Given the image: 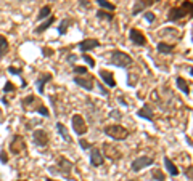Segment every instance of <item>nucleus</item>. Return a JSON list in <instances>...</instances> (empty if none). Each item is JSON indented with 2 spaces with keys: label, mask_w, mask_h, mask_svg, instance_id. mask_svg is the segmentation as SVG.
Wrapping results in <instances>:
<instances>
[{
  "label": "nucleus",
  "mask_w": 193,
  "mask_h": 181,
  "mask_svg": "<svg viewBox=\"0 0 193 181\" xmlns=\"http://www.w3.org/2000/svg\"><path fill=\"white\" fill-rule=\"evenodd\" d=\"M0 156H2V157H0V160H2V164H5V162H7V159H5V154H3V152H2V154H0Z\"/></svg>",
  "instance_id": "41"
},
{
  "label": "nucleus",
  "mask_w": 193,
  "mask_h": 181,
  "mask_svg": "<svg viewBox=\"0 0 193 181\" xmlns=\"http://www.w3.org/2000/svg\"><path fill=\"white\" fill-rule=\"evenodd\" d=\"M71 125H73V130L76 135H85V132H87V124H85L84 117L79 116V114H76V116H73V119H71Z\"/></svg>",
  "instance_id": "4"
},
{
  "label": "nucleus",
  "mask_w": 193,
  "mask_h": 181,
  "mask_svg": "<svg viewBox=\"0 0 193 181\" xmlns=\"http://www.w3.org/2000/svg\"><path fill=\"white\" fill-rule=\"evenodd\" d=\"M98 45H100V42L95 40V39H85V40H82V42H81L77 47H79V50H81V52L85 55L87 52H90V50L97 48Z\"/></svg>",
  "instance_id": "10"
},
{
  "label": "nucleus",
  "mask_w": 193,
  "mask_h": 181,
  "mask_svg": "<svg viewBox=\"0 0 193 181\" xmlns=\"http://www.w3.org/2000/svg\"><path fill=\"white\" fill-rule=\"evenodd\" d=\"M74 84L82 87L84 90H87V92H92L93 87H95V84H93V76H89V74H85V76H74Z\"/></svg>",
  "instance_id": "5"
},
{
  "label": "nucleus",
  "mask_w": 193,
  "mask_h": 181,
  "mask_svg": "<svg viewBox=\"0 0 193 181\" xmlns=\"http://www.w3.org/2000/svg\"><path fill=\"white\" fill-rule=\"evenodd\" d=\"M185 175H188V180H192V167H188V172H185Z\"/></svg>",
  "instance_id": "38"
},
{
  "label": "nucleus",
  "mask_w": 193,
  "mask_h": 181,
  "mask_svg": "<svg viewBox=\"0 0 193 181\" xmlns=\"http://www.w3.org/2000/svg\"><path fill=\"white\" fill-rule=\"evenodd\" d=\"M155 0H137L135 2V7H134V10H132V15L135 16V15H139L142 13V11H145L148 8V7H151V5H155Z\"/></svg>",
  "instance_id": "11"
},
{
  "label": "nucleus",
  "mask_w": 193,
  "mask_h": 181,
  "mask_svg": "<svg viewBox=\"0 0 193 181\" xmlns=\"http://www.w3.org/2000/svg\"><path fill=\"white\" fill-rule=\"evenodd\" d=\"M97 3L101 7V8H105V10H108V11H114V10H116V7H114L113 3H109L108 0H97Z\"/></svg>",
  "instance_id": "25"
},
{
  "label": "nucleus",
  "mask_w": 193,
  "mask_h": 181,
  "mask_svg": "<svg viewBox=\"0 0 193 181\" xmlns=\"http://www.w3.org/2000/svg\"><path fill=\"white\" fill-rule=\"evenodd\" d=\"M53 23H55V18L52 16V15H50V16H48V19H47L45 23H42V24L39 26L37 29H35V32H37V34H42V32H44V31H47V29H48V27L53 24Z\"/></svg>",
  "instance_id": "19"
},
{
  "label": "nucleus",
  "mask_w": 193,
  "mask_h": 181,
  "mask_svg": "<svg viewBox=\"0 0 193 181\" xmlns=\"http://www.w3.org/2000/svg\"><path fill=\"white\" fill-rule=\"evenodd\" d=\"M82 58H84L85 63H87V66H90V68H93V66H95V61H93L89 55H82Z\"/></svg>",
  "instance_id": "31"
},
{
  "label": "nucleus",
  "mask_w": 193,
  "mask_h": 181,
  "mask_svg": "<svg viewBox=\"0 0 193 181\" xmlns=\"http://www.w3.org/2000/svg\"><path fill=\"white\" fill-rule=\"evenodd\" d=\"M175 85L179 87V90H180V92H183L185 95H188V93H190V88H188L187 82H185L182 77H177V79H175Z\"/></svg>",
  "instance_id": "20"
},
{
  "label": "nucleus",
  "mask_w": 193,
  "mask_h": 181,
  "mask_svg": "<svg viewBox=\"0 0 193 181\" xmlns=\"http://www.w3.org/2000/svg\"><path fill=\"white\" fill-rule=\"evenodd\" d=\"M153 164H155V159H153V157L140 156V157H137V159L132 162L131 168H132V172H140V170H143V168H147L148 165H153Z\"/></svg>",
  "instance_id": "6"
},
{
  "label": "nucleus",
  "mask_w": 193,
  "mask_h": 181,
  "mask_svg": "<svg viewBox=\"0 0 193 181\" xmlns=\"http://www.w3.org/2000/svg\"><path fill=\"white\" fill-rule=\"evenodd\" d=\"M137 116L142 117V119H147L150 122H153V111H151V108H150L148 104H143L142 106V109H139L137 111Z\"/></svg>",
  "instance_id": "14"
},
{
  "label": "nucleus",
  "mask_w": 193,
  "mask_h": 181,
  "mask_svg": "<svg viewBox=\"0 0 193 181\" xmlns=\"http://www.w3.org/2000/svg\"><path fill=\"white\" fill-rule=\"evenodd\" d=\"M45 181H55V180H52V178H45Z\"/></svg>",
  "instance_id": "42"
},
{
  "label": "nucleus",
  "mask_w": 193,
  "mask_h": 181,
  "mask_svg": "<svg viewBox=\"0 0 193 181\" xmlns=\"http://www.w3.org/2000/svg\"><path fill=\"white\" fill-rule=\"evenodd\" d=\"M79 143H81V148L84 149V151H85V149H90V146H92V144H89L87 141H84V140H81Z\"/></svg>",
  "instance_id": "35"
},
{
  "label": "nucleus",
  "mask_w": 193,
  "mask_h": 181,
  "mask_svg": "<svg viewBox=\"0 0 193 181\" xmlns=\"http://www.w3.org/2000/svg\"><path fill=\"white\" fill-rule=\"evenodd\" d=\"M192 11V2H183L182 7H174V8L169 10V16L167 21H179V19L185 18L187 15H190Z\"/></svg>",
  "instance_id": "2"
},
{
  "label": "nucleus",
  "mask_w": 193,
  "mask_h": 181,
  "mask_svg": "<svg viewBox=\"0 0 193 181\" xmlns=\"http://www.w3.org/2000/svg\"><path fill=\"white\" fill-rule=\"evenodd\" d=\"M131 181H135V180H131Z\"/></svg>",
  "instance_id": "44"
},
{
  "label": "nucleus",
  "mask_w": 193,
  "mask_h": 181,
  "mask_svg": "<svg viewBox=\"0 0 193 181\" xmlns=\"http://www.w3.org/2000/svg\"><path fill=\"white\" fill-rule=\"evenodd\" d=\"M97 18L98 19H106V21H113V15L109 11H103V10H98L97 11Z\"/></svg>",
  "instance_id": "24"
},
{
  "label": "nucleus",
  "mask_w": 193,
  "mask_h": 181,
  "mask_svg": "<svg viewBox=\"0 0 193 181\" xmlns=\"http://www.w3.org/2000/svg\"><path fill=\"white\" fill-rule=\"evenodd\" d=\"M109 116H111L113 119H121V112H119V111H116V109L109 112Z\"/></svg>",
  "instance_id": "34"
},
{
  "label": "nucleus",
  "mask_w": 193,
  "mask_h": 181,
  "mask_svg": "<svg viewBox=\"0 0 193 181\" xmlns=\"http://www.w3.org/2000/svg\"><path fill=\"white\" fill-rule=\"evenodd\" d=\"M153 178L156 181H164V175L161 173V170H153Z\"/></svg>",
  "instance_id": "28"
},
{
  "label": "nucleus",
  "mask_w": 193,
  "mask_h": 181,
  "mask_svg": "<svg viewBox=\"0 0 193 181\" xmlns=\"http://www.w3.org/2000/svg\"><path fill=\"white\" fill-rule=\"evenodd\" d=\"M164 167H166V170L169 172V175H172V176H177V175H179L177 167L172 164V160L169 159V157H164Z\"/></svg>",
  "instance_id": "17"
},
{
  "label": "nucleus",
  "mask_w": 193,
  "mask_h": 181,
  "mask_svg": "<svg viewBox=\"0 0 193 181\" xmlns=\"http://www.w3.org/2000/svg\"><path fill=\"white\" fill-rule=\"evenodd\" d=\"M156 50H158L161 55H171L172 50H174V45L166 43V42H159L158 45H156Z\"/></svg>",
  "instance_id": "16"
},
{
  "label": "nucleus",
  "mask_w": 193,
  "mask_h": 181,
  "mask_svg": "<svg viewBox=\"0 0 193 181\" xmlns=\"http://www.w3.org/2000/svg\"><path fill=\"white\" fill-rule=\"evenodd\" d=\"M60 165H61V172L65 173V175H68L71 172V168H73V164H71L68 159H65V157H60Z\"/></svg>",
  "instance_id": "21"
},
{
  "label": "nucleus",
  "mask_w": 193,
  "mask_h": 181,
  "mask_svg": "<svg viewBox=\"0 0 193 181\" xmlns=\"http://www.w3.org/2000/svg\"><path fill=\"white\" fill-rule=\"evenodd\" d=\"M57 132H58V135H60L61 138L66 141V143H73V141H71L69 133H68V130H66V127L61 124V122H58V124H57Z\"/></svg>",
  "instance_id": "15"
},
{
  "label": "nucleus",
  "mask_w": 193,
  "mask_h": 181,
  "mask_svg": "<svg viewBox=\"0 0 193 181\" xmlns=\"http://www.w3.org/2000/svg\"><path fill=\"white\" fill-rule=\"evenodd\" d=\"M109 63L116 68H129V66L134 63V60L129 56L127 53L119 52V50H114L111 52V58H109Z\"/></svg>",
  "instance_id": "1"
},
{
  "label": "nucleus",
  "mask_w": 193,
  "mask_h": 181,
  "mask_svg": "<svg viewBox=\"0 0 193 181\" xmlns=\"http://www.w3.org/2000/svg\"><path fill=\"white\" fill-rule=\"evenodd\" d=\"M8 53V40L3 35H0V58H3Z\"/></svg>",
  "instance_id": "22"
},
{
  "label": "nucleus",
  "mask_w": 193,
  "mask_h": 181,
  "mask_svg": "<svg viewBox=\"0 0 193 181\" xmlns=\"http://www.w3.org/2000/svg\"><path fill=\"white\" fill-rule=\"evenodd\" d=\"M71 24V21L68 18H65V19H61V23H60V26H58V34L60 35H65L66 34V31H68V26Z\"/></svg>",
  "instance_id": "23"
},
{
  "label": "nucleus",
  "mask_w": 193,
  "mask_h": 181,
  "mask_svg": "<svg viewBox=\"0 0 193 181\" xmlns=\"http://www.w3.org/2000/svg\"><path fill=\"white\" fill-rule=\"evenodd\" d=\"M105 133L109 136V138L116 140V141H123L129 136V132L125 130L123 125H108V127H105Z\"/></svg>",
  "instance_id": "3"
},
{
  "label": "nucleus",
  "mask_w": 193,
  "mask_h": 181,
  "mask_svg": "<svg viewBox=\"0 0 193 181\" xmlns=\"http://www.w3.org/2000/svg\"><path fill=\"white\" fill-rule=\"evenodd\" d=\"M50 7H44V8H42L40 11H39V15H37V19L39 21H42V19H45V18H48L50 16Z\"/></svg>",
  "instance_id": "26"
},
{
  "label": "nucleus",
  "mask_w": 193,
  "mask_h": 181,
  "mask_svg": "<svg viewBox=\"0 0 193 181\" xmlns=\"http://www.w3.org/2000/svg\"><path fill=\"white\" fill-rule=\"evenodd\" d=\"M98 76H100V79L105 82L106 85L109 87V88H114V87H116V82H114V79H113V74H111V72H108V71L101 69V71H98Z\"/></svg>",
  "instance_id": "13"
},
{
  "label": "nucleus",
  "mask_w": 193,
  "mask_h": 181,
  "mask_svg": "<svg viewBox=\"0 0 193 181\" xmlns=\"http://www.w3.org/2000/svg\"><path fill=\"white\" fill-rule=\"evenodd\" d=\"M23 136H13V140H11V143H10V151L13 152V154H19V151H23L24 149V143H23Z\"/></svg>",
  "instance_id": "12"
},
{
  "label": "nucleus",
  "mask_w": 193,
  "mask_h": 181,
  "mask_svg": "<svg viewBox=\"0 0 193 181\" xmlns=\"http://www.w3.org/2000/svg\"><path fill=\"white\" fill-rule=\"evenodd\" d=\"M34 101H35V98L32 95H29V96H26L24 100H23V104L26 106V104H29V103H34Z\"/></svg>",
  "instance_id": "32"
},
{
  "label": "nucleus",
  "mask_w": 193,
  "mask_h": 181,
  "mask_svg": "<svg viewBox=\"0 0 193 181\" xmlns=\"http://www.w3.org/2000/svg\"><path fill=\"white\" fill-rule=\"evenodd\" d=\"M119 103H121V104H123V106H127V103H125V100H124V98H123V96H121V98H119Z\"/></svg>",
  "instance_id": "40"
},
{
  "label": "nucleus",
  "mask_w": 193,
  "mask_h": 181,
  "mask_svg": "<svg viewBox=\"0 0 193 181\" xmlns=\"http://www.w3.org/2000/svg\"><path fill=\"white\" fill-rule=\"evenodd\" d=\"M11 90H15V87L11 82H7V85H5V92H11Z\"/></svg>",
  "instance_id": "36"
},
{
  "label": "nucleus",
  "mask_w": 193,
  "mask_h": 181,
  "mask_svg": "<svg viewBox=\"0 0 193 181\" xmlns=\"http://www.w3.org/2000/svg\"><path fill=\"white\" fill-rule=\"evenodd\" d=\"M68 61L71 63V61H76V55H69L68 56Z\"/></svg>",
  "instance_id": "39"
},
{
  "label": "nucleus",
  "mask_w": 193,
  "mask_h": 181,
  "mask_svg": "<svg viewBox=\"0 0 193 181\" xmlns=\"http://www.w3.org/2000/svg\"><path fill=\"white\" fill-rule=\"evenodd\" d=\"M81 7H85V8H89V7H90L89 0H81Z\"/></svg>",
  "instance_id": "37"
},
{
  "label": "nucleus",
  "mask_w": 193,
  "mask_h": 181,
  "mask_svg": "<svg viewBox=\"0 0 193 181\" xmlns=\"http://www.w3.org/2000/svg\"><path fill=\"white\" fill-rule=\"evenodd\" d=\"M32 140H34V143L37 144V146H40V148H45L47 143H48V136H47V133L44 132V130H40V128L32 132Z\"/></svg>",
  "instance_id": "9"
},
{
  "label": "nucleus",
  "mask_w": 193,
  "mask_h": 181,
  "mask_svg": "<svg viewBox=\"0 0 193 181\" xmlns=\"http://www.w3.org/2000/svg\"><path fill=\"white\" fill-rule=\"evenodd\" d=\"M129 37H131V40L134 45H137V47H143V45H147V39H145V35L140 32L139 29H131L129 31Z\"/></svg>",
  "instance_id": "8"
},
{
  "label": "nucleus",
  "mask_w": 193,
  "mask_h": 181,
  "mask_svg": "<svg viewBox=\"0 0 193 181\" xmlns=\"http://www.w3.org/2000/svg\"><path fill=\"white\" fill-rule=\"evenodd\" d=\"M89 152H90V164L93 165V167H100V165H103L105 162V156L100 152V149H97L95 146H90L89 149Z\"/></svg>",
  "instance_id": "7"
},
{
  "label": "nucleus",
  "mask_w": 193,
  "mask_h": 181,
  "mask_svg": "<svg viewBox=\"0 0 193 181\" xmlns=\"http://www.w3.org/2000/svg\"><path fill=\"white\" fill-rule=\"evenodd\" d=\"M155 2H159V0H155Z\"/></svg>",
  "instance_id": "43"
},
{
  "label": "nucleus",
  "mask_w": 193,
  "mask_h": 181,
  "mask_svg": "<svg viewBox=\"0 0 193 181\" xmlns=\"http://www.w3.org/2000/svg\"><path fill=\"white\" fill-rule=\"evenodd\" d=\"M37 112L40 114V116H44V117H50V112H48V109L44 108V106H40V108H37Z\"/></svg>",
  "instance_id": "29"
},
{
  "label": "nucleus",
  "mask_w": 193,
  "mask_h": 181,
  "mask_svg": "<svg viewBox=\"0 0 193 181\" xmlns=\"http://www.w3.org/2000/svg\"><path fill=\"white\" fill-rule=\"evenodd\" d=\"M50 79H52V74H44V76L37 80V90H39V93H44V85L47 84V82H50Z\"/></svg>",
  "instance_id": "18"
},
{
  "label": "nucleus",
  "mask_w": 193,
  "mask_h": 181,
  "mask_svg": "<svg viewBox=\"0 0 193 181\" xmlns=\"http://www.w3.org/2000/svg\"><path fill=\"white\" fill-rule=\"evenodd\" d=\"M73 74L74 76H85V74H87V68H85V66H74Z\"/></svg>",
  "instance_id": "27"
},
{
  "label": "nucleus",
  "mask_w": 193,
  "mask_h": 181,
  "mask_svg": "<svg viewBox=\"0 0 193 181\" xmlns=\"http://www.w3.org/2000/svg\"><path fill=\"white\" fill-rule=\"evenodd\" d=\"M8 72H10V74H15V76H21V72H23V71H21V68H19V69L8 68Z\"/></svg>",
  "instance_id": "33"
},
{
  "label": "nucleus",
  "mask_w": 193,
  "mask_h": 181,
  "mask_svg": "<svg viewBox=\"0 0 193 181\" xmlns=\"http://www.w3.org/2000/svg\"><path fill=\"white\" fill-rule=\"evenodd\" d=\"M143 18L147 19V21L150 23V24H151L153 21H155V15L151 13V11H145V15H143Z\"/></svg>",
  "instance_id": "30"
}]
</instances>
